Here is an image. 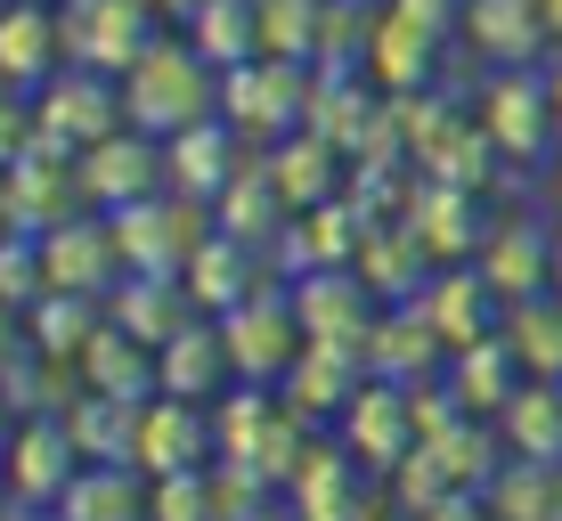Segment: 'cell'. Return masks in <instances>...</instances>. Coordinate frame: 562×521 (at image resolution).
Returning <instances> with one entry per match:
<instances>
[{"label":"cell","instance_id":"f35d334b","mask_svg":"<svg viewBox=\"0 0 562 521\" xmlns=\"http://www.w3.org/2000/svg\"><path fill=\"white\" fill-rule=\"evenodd\" d=\"M326 25H335V0H261V57L318 66L326 57Z\"/></svg>","mask_w":562,"mask_h":521},{"label":"cell","instance_id":"603a6c76","mask_svg":"<svg viewBox=\"0 0 562 521\" xmlns=\"http://www.w3.org/2000/svg\"><path fill=\"white\" fill-rule=\"evenodd\" d=\"M367 383H375L367 351H351V342H310V351L294 359V375H285L278 392L294 399V408H302L310 423H326V432H335V423H342V408H351V399L367 392Z\"/></svg>","mask_w":562,"mask_h":521},{"label":"cell","instance_id":"4dcf8cb0","mask_svg":"<svg viewBox=\"0 0 562 521\" xmlns=\"http://www.w3.org/2000/svg\"><path fill=\"white\" fill-rule=\"evenodd\" d=\"M139 416H147V399L74 392L66 432H74V449H82V465H139Z\"/></svg>","mask_w":562,"mask_h":521},{"label":"cell","instance_id":"7a4b0ae2","mask_svg":"<svg viewBox=\"0 0 562 521\" xmlns=\"http://www.w3.org/2000/svg\"><path fill=\"white\" fill-rule=\"evenodd\" d=\"M310 99H318V66H285V57H254V66L221 73V123L245 147H278L310 131Z\"/></svg>","mask_w":562,"mask_h":521},{"label":"cell","instance_id":"8992f818","mask_svg":"<svg viewBox=\"0 0 562 521\" xmlns=\"http://www.w3.org/2000/svg\"><path fill=\"white\" fill-rule=\"evenodd\" d=\"M221 335H228V359H237V383H269V392H278V383L294 375V359L310 351V335H302V318H294V294H285V278L261 285L254 302H237V310L221 318Z\"/></svg>","mask_w":562,"mask_h":521},{"label":"cell","instance_id":"bcb514c9","mask_svg":"<svg viewBox=\"0 0 562 521\" xmlns=\"http://www.w3.org/2000/svg\"><path fill=\"white\" fill-rule=\"evenodd\" d=\"M547 73H554V114H562V49H554V66H547Z\"/></svg>","mask_w":562,"mask_h":521},{"label":"cell","instance_id":"60d3db41","mask_svg":"<svg viewBox=\"0 0 562 521\" xmlns=\"http://www.w3.org/2000/svg\"><path fill=\"white\" fill-rule=\"evenodd\" d=\"M147 521H228V513H221V489H212V473H180V480H155Z\"/></svg>","mask_w":562,"mask_h":521},{"label":"cell","instance_id":"e575fe53","mask_svg":"<svg viewBox=\"0 0 562 521\" xmlns=\"http://www.w3.org/2000/svg\"><path fill=\"white\" fill-rule=\"evenodd\" d=\"M155 480L139 465H82L66 497H57V521H147Z\"/></svg>","mask_w":562,"mask_h":521},{"label":"cell","instance_id":"f6af8a7d","mask_svg":"<svg viewBox=\"0 0 562 521\" xmlns=\"http://www.w3.org/2000/svg\"><path fill=\"white\" fill-rule=\"evenodd\" d=\"M147 9H155V16H180V25H188V16H196L204 0H147Z\"/></svg>","mask_w":562,"mask_h":521},{"label":"cell","instance_id":"5b68a950","mask_svg":"<svg viewBox=\"0 0 562 521\" xmlns=\"http://www.w3.org/2000/svg\"><path fill=\"white\" fill-rule=\"evenodd\" d=\"M114 220V245H123V278H188V261L204 253L212 237V204H188V196H147V204H123L106 212Z\"/></svg>","mask_w":562,"mask_h":521},{"label":"cell","instance_id":"30bf717a","mask_svg":"<svg viewBox=\"0 0 562 521\" xmlns=\"http://www.w3.org/2000/svg\"><path fill=\"white\" fill-rule=\"evenodd\" d=\"M212 465H221V423H212V408L155 392L147 416H139V473L180 480V473H212Z\"/></svg>","mask_w":562,"mask_h":521},{"label":"cell","instance_id":"ab89813d","mask_svg":"<svg viewBox=\"0 0 562 521\" xmlns=\"http://www.w3.org/2000/svg\"><path fill=\"white\" fill-rule=\"evenodd\" d=\"M497 335L514 342V359H521V375H530V383H562V294L514 302Z\"/></svg>","mask_w":562,"mask_h":521},{"label":"cell","instance_id":"ee69618b","mask_svg":"<svg viewBox=\"0 0 562 521\" xmlns=\"http://www.w3.org/2000/svg\"><path fill=\"white\" fill-rule=\"evenodd\" d=\"M254 521H302V506H294V497H285V489H278V497H269V506H261Z\"/></svg>","mask_w":562,"mask_h":521},{"label":"cell","instance_id":"1f68e13d","mask_svg":"<svg viewBox=\"0 0 562 521\" xmlns=\"http://www.w3.org/2000/svg\"><path fill=\"white\" fill-rule=\"evenodd\" d=\"M367 366H375L383 383H424V375H440V366H449V351H440V335L416 318V302H392V310H375Z\"/></svg>","mask_w":562,"mask_h":521},{"label":"cell","instance_id":"484cf974","mask_svg":"<svg viewBox=\"0 0 562 521\" xmlns=\"http://www.w3.org/2000/svg\"><path fill=\"white\" fill-rule=\"evenodd\" d=\"M155 366H164V392L171 399H228L237 392V359H228V335H221V318H188L180 335L164 342V351H155Z\"/></svg>","mask_w":562,"mask_h":521},{"label":"cell","instance_id":"2e32d148","mask_svg":"<svg viewBox=\"0 0 562 521\" xmlns=\"http://www.w3.org/2000/svg\"><path fill=\"white\" fill-rule=\"evenodd\" d=\"M285 497L302 506V521H367V513H375V473L326 432V440H310V456L294 465Z\"/></svg>","mask_w":562,"mask_h":521},{"label":"cell","instance_id":"d4e9b609","mask_svg":"<svg viewBox=\"0 0 562 521\" xmlns=\"http://www.w3.org/2000/svg\"><path fill=\"white\" fill-rule=\"evenodd\" d=\"M261 163H269V180H278L285 212H310V204L351 196V156H342L326 131H294V139L261 147Z\"/></svg>","mask_w":562,"mask_h":521},{"label":"cell","instance_id":"e0dca14e","mask_svg":"<svg viewBox=\"0 0 562 521\" xmlns=\"http://www.w3.org/2000/svg\"><path fill=\"white\" fill-rule=\"evenodd\" d=\"M481 278L497 285V302H538V294H554V228L538 220V212H506V220L490 228V245H481Z\"/></svg>","mask_w":562,"mask_h":521},{"label":"cell","instance_id":"f546056e","mask_svg":"<svg viewBox=\"0 0 562 521\" xmlns=\"http://www.w3.org/2000/svg\"><path fill=\"white\" fill-rule=\"evenodd\" d=\"M74 383H82V392H106V399H155L164 392V366H155V351L139 335H123V326L106 318V335L74 359Z\"/></svg>","mask_w":562,"mask_h":521},{"label":"cell","instance_id":"4316f807","mask_svg":"<svg viewBox=\"0 0 562 521\" xmlns=\"http://www.w3.org/2000/svg\"><path fill=\"white\" fill-rule=\"evenodd\" d=\"M351 269L367 278V294H375L383 310H392V302H416L424 285H432V269H440V261H432V245H424L408 220H375Z\"/></svg>","mask_w":562,"mask_h":521},{"label":"cell","instance_id":"5bb4252c","mask_svg":"<svg viewBox=\"0 0 562 521\" xmlns=\"http://www.w3.org/2000/svg\"><path fill=\"white\" fill-rule=\"evenodd\" d=\"M457 42L473 49L490 73H506V66H538L547 49H562V42H554L547 0H464Z\"/></svg>","mask_w":562,"mask_h":521},{"label":"cell","instance_id":"9a60e30c","mask_svg":"<svg viewBox=\"0 0 562 521\" xmlns=\"http://www.w3.org/2000/svg\"><path fill=\"white\" fill-rule=\"evenodd\" d=\"M42 245V278L49 294H114L123 285V245H114V220L106 212H74L66 228H49Z\"/></svg>","mask_w":562,"mask_h":521},{"label":"cell","instance_id":"836d02e7","mask_svg":"<svg viewBox=\"0 0 562 521\" xmlns=\"http://www.w3.org/2000/svg\"><path fill=\"white\" fill-rule=\"evenodd\" d=\"M212 228H221V237H237V245H261V253H278V237L294 228V212H285V196H278V180H269L261 156L237 171V188H228L221 204H212Z\"/></svg>","mask_w":562,"mask_h":521},{"label":"cell","instance_id":"8fae6325","mask_svg":"<svg viewBox=\"0 0 562 521\" xmlns=\"http://www.w3.org/2000/svg\"><path fill=\"white\" fill-rule=\"evenodd\" d=\"M82 480V449H74L66 416H25L9 423V506L57 513V497Z\"/></svg>","mask_w":562,"mask_h":521},{"label":"cell","instance_id":"c3c4849f","mask_svg":"<svg viewBox=\"0 0 562 521\" xmlns=\"http://www.w3.org/2000/svg\"><path fill=\"white\" fill-rule=\"evenodd\" d=\"M547 16H554V42H562V0H547Z\"/></svg>","mask_w":562,"mask_h":521},{"label":"cell","instance_id":"7402d4cb","mask_svg":"<svg viewBox=\"0 0 562 521\" xmlns=\"http://www.w3.org/2000/svg\"><path fill=\"white\" fill-rule=\"evenodd\" d=\"M180 285H188V302H196L204 318H228L237 302H254L261 285H278V261H269L261 245H237V237H221V228H212L204 253L188 261Z\"/></svg>","mask_w":562,"mask_h":521},{"label":"cell","instance_id":"d590c367","mask_svg":"<svg viewBox=\"0 0 562 521\" xmlns=\"http://www.w3.org/2000/svg\"><path fill=\"white\" fill-rule=\"evenodd\" d=\"M188 42H196L204 66L237 73L261 57V0H204L196 16H188Z\"/></svg>","mask_w":562,"mask_h":521},{"label":"cell","instance_id":"7dc6e473","mask_svg":"<svg viewBox=\"0 0 562 521\" xmlns=\"http://www.w3.org/2000/svg\"><path fill=\"white\" fill-rule=\"evenodd\" d=\"M554 294H562V228H554Z\"/></svg>","mask_w":562,"mask_h":521},{"label":"cell","instance_id":"6da1fadb","mask_svg":"<svg viewBox=\"0 0 562 521\" xmlns=\"http://www.w3.org/2000/svg\"><path fill=\"white\" fill-rule=\"evenodd\" d=\"M123 114H131V131H147V139H180V131H196L221 114V66H204L196 42H155L139 66L123 73Z\"/></svg>","mask_w":562,"mask_h":521},{"label":"cell","instance_id":"cb8c5ba5","mask_svg":"<svg viewBox=\"0 0 562 521\" xmlns=\"http://www.w3.org/2000/svg\"><path fill=\"white\" fill-rule=\"evenodd\" d=\"M164 156H171V196H188V204H221L228 188H237V171L254 163V147L237 139V131L212 114V123L196 131H180V139H164Z\"/></svg>","mask_w":562,"mask_h":521},{"label":"cell","instance_id":"83f0119b","mask_svg":"<svg viewBox=\"0 0 562 521\" xmlns=\"http://www.w3.org/2000/svg\"><path fill=\"white\" fill-rule=\"evenodd\" d=\"M440 383L457 392V408H464V416H490V423H497V416L514 408V392H521L530 375H521L514 342H506V335H490V342H473V351H457L449 366H440Z\"/></svg>","mask_w":562,"mask_h":521},{"label":"cell","instance_id":"4fadbf2b","mask_svg":"<svg viewBox=\"0 0 562 521\" xmlns=\"http://www.w3.org/2000/svg\"><path fill=\"white\" fill-rule=\"evenodd\" d=\"M416 318L440 335V351H473V342H490L497 326H506V302H497V285L481 278L473 261H449V269H432V285L416 294Z\"/></svg>","mask_w":562,"mask_h":521},{"label":"cell","instance_id":"d6986e66","mask_svg":"<svg viewBox=\"0 0 562 521\" xmlns=\"http://www.w3.org/2000/svg\"><path fill=\"white\" fill-rule=\"evenodd\" d=\"M74 57H66V16H57V0H9V16H0V82L9 90H42L57 82Z\"/></svg>","mask_w":562,"mask_h":521},{"label":"cell","instance_id":"277c9868","mask_svg":"<svg viewBox=\"0 0 562 521\" xmlns=\"http://www.w3.org/2000/svg\"><path fill=\"white\" fill-rule=\"evenodd\" d=\"M33 147H49V156H90L99 139H114V131H131L123 114V82L99 66H66L57 82L33 90Z\"/></svg>","mask_w":562,"mask_h":521},{"label":"cell","instance_id":"d6a6232c","mask_svg":"<svg viewBox=\"0 0 562 521\" xmlns=\"http://www.w3.org/2000/svg\"><path fill=\"white\" fill-rule=\"evenodd\" d=\"M106 318L123 326V335H139L147 351H164V342L180 335L188 318H196V302H188L180 278H139V269H131V278L106 294Z\"/></svg>","mask_w":562,"mask_h":521},{"label":"cell","instance_id":"44dd1931","mask_svg":"<svg viewBox=\"0 0 562 521\" xmlns=\"http://www.w3.org/2000/svg\"><path fill=\"white\" fill-rule=\"evenodd\" d=\"M408 228L424 245H432V261H481V245H490V212H481V188H449V180H416L408 196Z\"/></svg>","mask_w":562,"mask_h":521},{"label":"cell","instance_id":"74e56055","mask_svg":"<svg viewBox=\"0 0 562 521\" xmlns=\"http://www.w3.org/2000/svg\"><path fill=\"white\" fill-rule=\"evenodd\" d=\"M497 432H506V456L562 465V383H521L514 408L497 416Z\"/></svg>","mask_w":562,"mask_h":521},{"label":"cell","instance_id":"8d00e7d4","mask_svg":"<svg viewBox=\"0 0 562 521\" xmlns=\"http://www.w3.org/2000/svg\"><path fill=\"white\" fill-rule=\"evenodd\" d=\"M490 521H562V465H538V456H506L497 480L481 489Z\"/></svg>","mask_w":562,"mask_h":521},{"label":"cell","instance_id":"3957f363","mask_svg":"<svg viewBox=\"0 0 562 521\" xmlns=\"http://www.w3.org/2000/svg\"><path fill=\"white\" fill-rule=\"evenodd\" d=\"M481 131H490L497 163H547L562 147V114H554V73L547 66H506L481 82Z\"/></svg>","mask_w":562,"mask_h":521},{"label":"cell","instance_id":"7c38bea8","mask_svg":"<svg viewBox=\"0 0 562 521\" xmlns=\"http://www.w3.org/2000/svg\"><path fill=\"white\" fill-rule=\"evenodd\" d=\"M74 163H82L90 212H123V204H147V196L171 188V156H164V139H147V131H114V139H99Z\"/></svg>","mask_w":562,"mask_h":521},{"label":"cell","instance_id":"ffe728a7","mask_svg":"<svg viewBox=\"0 0 562 521\" xmlns=\"http://www.w3.org/2000/svg\"><path fill=\"white\" fill-rule=\"evenodd\" d=\"M440 57H449V33L416 25V16H400L392 0H383L375 42H367V82H375L383 99H416V90H432Z\"/></svg>","mask_w":562,"mask_h":521},{"label":"cell","instance_id":"f1b7e54d","mask_svg":"<svg viewBox=\"0 0 562 521\" xmlns=\"http://www.w3.org/2000/svg\"><path fill=\"white\" fill-rule=\"evenodd\" d=\"M16 335H25L49 366H74L106 335V294H42L25 318H16Z\"/></svg>","mask_w":562,"mask_h":521},{"label":"cell","instance_id":"ba28073f","mask_svg":"<svg viewBox=\"0 0 562 521\" xmlns=\"http://www.w3.org/2000/svg\"><path fill=\"white\" fill-rule=\"evenodd\" d=\"M335 440L342 449L359 456L367 473L375 480H392L400 465H408V456L424 449V416H416V392L408 383H367V392L351 399V408H342V423H335Z\"/></svg>","mask_w":562,"mask_h":521},{"label":"cell","instance_id":"52a82bcc","mask_svg":"<svg viewBox=\"0 0 562 521\" xmlns=\"http://www.w3.org/2000/svg\"><path fill=\"white\" fill-rule=\"evenodd\" d=\"M57 16H66V57L114 73V82L164 42V16L147 0H57Z\"/></svg>","mask_w":562,"mask_h":521},{"label":"cell","instance_id":"9c48e42d","mask_svg":"<svg viewBox=\"0 0 562 521\" xmlns=\"http://www.w3.org/2000/svg\"><path fill=\"white\" fill-rule=\"evenodd\" d=\"M9 196H0V220H9V237H49V228H66L74 212H90L82 196V163L74 156H49V147H25V156H9Z\"/></svg>","mask_w":562,"mask_h":521},{"label":"cell","instance_id":"ac0fdd59","mask_svg":"<svg viewBox=\"0 0 562 521\" xmlns=\"http://www.w3.org/2000/svg\"><path fill=\"white\" fill-rule=\"evenodd\" d=\"M285 294H294V318H302L310 342H351V351H367L383 302L367 294L359 269H310V278H285Z\"/></svg>","mask_w":562,"mask_h":521},{"label":"cell","instance_id":"b9f144b4","mask_svg":"<svg viewBox=\"0 0 562 521\" xmlns=\"http://www.w3.org/2000/svg\"><path fill=\"white\" fill-rule=\"evenodd\" d=\"M0 294H9V318H25L33 302L49 294V278H42V245H33V237H9V253H0Z\"/></svg>","mask_w":562,"mask_h":521},{"label":"cell","instance_id":"7bdbcfd3","mask_svg":"<svg viewBox=\"0 0 562 521\" xmlns=\"http://www.w3.org/2000/svg\"><path fill=\"white\" fill-rule=\"evenodd\" d=\"M400 16H416V25H432V33H457L464 25V0H392Z\"/></svg>","mask_w":562,"mask_h":521}]
</instances>
